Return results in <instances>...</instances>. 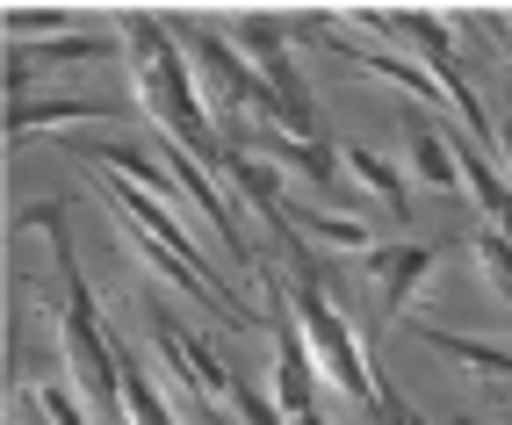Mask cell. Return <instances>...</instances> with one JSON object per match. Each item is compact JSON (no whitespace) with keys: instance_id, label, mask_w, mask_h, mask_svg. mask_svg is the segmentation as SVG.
Masks as SVG:
<instances>
[{"instance_id":"6","label":"cell","mask_w":512,"mask_h":425,"mask_svg":"<svg viewBox=\"0 0 512 425\" xmlns=\"http://www.w3.org/2000/svg\"><path fill=\"white\" fill-rule=\"evenodd\" d=\"M267 310H275L282 418H289V425H325V418H318V404H311V368H318V353H311V339H303V325H296V303H289V289H282V281H267Z\"/></svg>"},{"instance_id":"11","label":"cell","mask_w":512,"mask_h":425,"mask_svg":"<svg viewBox=\"0 0 512 425\" xmlns=\"http://www.w3.org/2000/svg\"><path fill=\"white\" fill-rule=\"evenodd\" d=\"M73 58H109V37H58L44 51H15L8 58V87L29 80V65H73Z\"/></svg>"},{"instance_id":"5","label":"cell","mask_w":512,"mask_h":425,"mask_svg":"<svg viewBox=\"0 0 512 425\" xmlns=\"http://www.w3.org/2000/svg\"><path fill=\"white\" fill-rule=\"evenodd\" d=\"M238 44L260 58V80L275 87V101H282V130H289V137H318V116H311V94H303L296 65H289L282 22H275V15H238Z\"/></svg>"},{"instance_id":"7","label":"cell","mask_w":512,"mask_h":425,"mask_svg":"<svg viewBox=\"0 0 512 425\" xmlns=\"http://www.w3.org/2000/svg\"><path fill=\"white\" fill-rule=\"evenodd\" d=\"M152 332H159V346H166V361H174V368L195 382V397H202V404H210V411H217V404H231L238 375H231V368H224V361H217V353L202 346L195 332H181V325H174V310H152Z\"/></svg>"},{"instance_id":"10","label":"cell","mask_w":512,"mask_h":425,"mask_svg":"<svg viewBox=\"0 0 512 425\" xmlns=\"http://www.w3.org/2000/svg\"><path fill=\"white\" fill-rule=\"evenodd\" d=\"M116 361H123V411H130V425H174L166 404H159V389H152V375L138 368V353L116 346Z\"/></svg>"},{"instance_id":"13","label":"cell","mask_w":512,"mask_h":425,"mask_svg":"<svg viewBox=\"0 0 512 425\" xmlns=\"http://www.w3.org/2000/svg\"><path fill=\"white\" fill-rule=\"evenodd\" d=\"M412 145H419V173H426L433 188H448L455 173H462V159H455V152H448V145H440V137L426 130V116H412Z\"/></svg>"},{"instance_id":"15","label":"cell","mask_w":512,"mask_h":425,"mask_svg":"<svg viewBox=\"0 0 512 425\" xmlns=\"http://www.w3.org/2000/svg\"><path fill=\"white\" fill-rule=\"evenodd\" d=\"M476 260H484L491 289H498V296H512V238H505V231H484V238H476Z\"/></svg>"},{"instance_id":"8","label":"cell","mask_w":512,"mask_h":425,"mask_svg":"<svg viewBox=\"0 0 512 425\" xmlns=\"http://www.w3.org/2000/svg\"><path fill=\"white\" fill-rule=\"evenodd\" d=\"M361 267H368V281H375V296H383V303H375V317L390 325V317L412 310V289H419L426 267H433V245H383V253L368 245Z\"/></svg>"},{"instance_id":"14","label":"cell","mask_w":512,"mask_h":425,"mask_svg":"<svg viewBox=\"0 0 512 425\" xmlns=\"http://www.w3.org/2000/svg\"><path fill=\"white\" fill-rule=\"evenodd\" d=\"M347 166L361 173L375 195H390V217H404V181H397V166H390V159H375V152H361V145H354V152H347Z\"/></svg>"},{"instance_id":"1","label":"cell","mask_w":512,"mask_h":425,"mask_svg":"<svg viewBox=\"0 0 512 425\" xmlns=\"http://www.w3.org/2000/svg\"><path fill=\"white\" fill-rule=\"evenodd\" d=\"M123 44H130V58H138V94H145V109L166 123V137L188 145L202 166H224L231 137H217V123L202 116V101H195V87L181 73V51L159 29V15H123Z\"/></svg>"},{"instance_id":"18","label":"cell","mask_w":512,"mask_h":425,"mask_svg":"<svg viewBox=\"0 0 512 425\" xmlns=\"http://www.w3.org/2000/svg\"><path fill=\"white\" fill-rule=\"evenodd\" d=\"M22 411H29V425H58V418L44 411V397H22Z\"/></svg>"},{"instance_id":"17","label":"cell","mask_w":512,"mask_h":425,"mask_svg":"<svg viewBox=\"0 0 512 425\" xmlns=\"http://www.w3.org/2000/svg\"><path fill=\"white\" fill-rule=\"evenodd\" d=\"M375 425H419V411L397 397V389H383V411H375Z\"/></svg>"},{"instance_id":"2","label":"cell","mask_w":512,"mask_h":425,"mask_svg":"<svg viewBox=\"0 0 512 425\" xmlns=\"http://www.w3.org/2000/svg\"><path fill=\"white\" fill-rule=\"evenodd\" d=\"M29 224H44L51 231V253H58V281H65V353H73V375H80V389L101 404V411H116L123 397H116V382H123V361H116V339L101 332V310H94V289H87V274H80V260H73V238H65V209L51 202V209H29Z\"/></svg>"},{"instance_id":"16","label":"cell","mask_w":512,"mask_h":425,"mask_svg":"<svg viewBox=\"0 0 512 425\" xmlns=\"http://www.w3.org/2000/svg\"><path fill=\"white\" fill-rule=\"evenodd\" d=\"M231 404H238V418H246V425H282V418H275V404H267L260 389H246V382L231 389Z\"/></svg>"},{"instance_id":"4","label":"cell","mask_w":512,"mask_h":425,"mask_svg":"<svg viewBox=\"0 0 512 425\" xmlns=\"http://www.w3.org/2000/svg\"><path fill=\"white\" fill-rule=\"evenodd\" d=\"M181 37H188V51L202 58V94H210L224 116H260L267 130H282V101H275V87L253 80L246 65H238V51H231V44H217V29L181 22Z\"/></svg>"},{"instance_id":"12","label":"cell","mask_w":512,"mask_h":425,"mask_svg":"<svg viewBox=\"0 0 512 425\" xmlns=\"http://www.w3.org/2000/svg\"><path fill=\"white\" fill-rule=\"evenodd\" d=\"M282 217H289V224H303V231H318V238H332V245H347V253H368V224H361V217H332V209H296V202H282Z\"/></svg>"},{"instance_id":"9","label":"cell","mask_w":512,"mask_h":425,"mask_svg":"<svg viewBox=\"0 0 512 425\" xmlns=\"http://www.w3.org/2000/svg\"><path fill=\"white\" fill-rule=\"evenodd\" d=\"M109 109H101V101H15L8 109V130H15V145H22V130H65V123H101Z\"/></svg>"},{"instance_id":"3","label":"cell","mask_w":512,"mask_h":425,"mask_svg":"<svg viewBox=\"0 0 512 425\" xmlns=\"http://www.w3.org/2000/svg\"><path fill=\"white\" fill-rule=\"evenodd\" d=\"M289 303H296V325H303V339H311V353H318V368L347 389V397L375 418L383 411V382L368 375V361H361V346H354V332H347V317L332 310V296H325V274H318V260H303L296 267V289H289Z\"/></svg>"},{"instance_id":"19","label":"cell","mask_w":512,"mask_h":425,"mask_svg":"<svg viewBox=\"0 0 512 425\" xmlns=\"http://www.w3.org/2000/svg\"><path fill=\"white\" fill-rule=\"evenodd\" d=\"M505 152H512V123H505Z\"/></svg>"}]
</instances>
